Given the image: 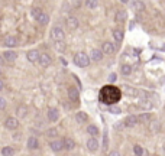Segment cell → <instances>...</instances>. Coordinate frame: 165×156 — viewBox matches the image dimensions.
Segmentation results:
<instances>
[{"mask_svg": "<svg viewBox=\"0 0 165 156\" xmlns=\"http://www.w3.org/2000/svg\"><path fill=\"white\" fill-rule=\"evenodd\" d=\"M76 120L78 123H85V122L89 120V116H87V113H84V111H78V113H76Z\"/></svg>", "mask_w": 165, "mask_h": 156, "instance_id": "cell-20", "label": "cell"}, {"mask_svg": "<svg viewBox=\"0 0 165 156\" xmlns=\"http://www.w3.org/2000/svg\"><path fill=\"white\" fill-rule=\"evenodd\" d=\"M164 150H165V143H164Z\"/></svg>", "mask_w": 165, "mask_h": 156, "instance_id": "cell-40", "label": "cell"}, {"mask_svg": "<svg viewBox=\"0 0 165 156\" xmlns=\"http://www.w3.org/2000/svg\"><path fill=\"white\" fill-rule=\"evenodd\" d=\"M48 120L49 122H57L58 118H60V111H58V109H55V107H51V109H48Z\"/></svg>", "mask_w": 165, "mask_h": 156, "instance_id": "cell-11", "label": "cell"}, {"mask_svg": "<svg viewBox=\"0 0 165 156\" xmlns=\"http://www.w3.org/2000/svg\"><path fill=\"white\" fill-rule=\"evenodd\" d=\"M132 6H133V9H136L138 12H141V10L145 9V5H143V2H141V0H135L132 3Z\"/></svg>", "mask_w": 165, "mask_h": 156, "instance_id": "cell-26", "label": "cell"}, {"mask_svg": "<svg viewBox=\"0 0 165 156\" xmlns=\"http://www.w3.org/2000/svg\"><path fill=\"white\" fill-rule=\"evenodd\" d=\"M51 38L52 41H55V42H62L64 39H65V32L62 30V28L60 26H54L51 29Z\"/></svg>", "mask_w": 165, "mask_h": 156, "instance_id": "cell-3", "label": "cell"}, {"mask_svg": "<svg viewBox=\"0 0 165 156\" xmlns=\"http://www.w3.org/2000/svg\"><path fill=\"white\" fill-rule=\"evenodd\" d=\"M5 58H3V55H0V66H3V64H5Z\"/></svg>", "mask_w": 165, "mask_h": 156, "instance_id": "cell-38", "label": "cell"}, {"mask_svg": "<svg viewBox=\"0 0 165 156\" xmlns=\"http://www.w3.org/2000/svg\"><path fill=\"white\" fill-rule=\"evenodd\" d=\"M3 45H5L6 48H14L16 45H18V39L14 38V36H6L5 41H3Z\"/></svg>", "mask_w": 165, "mask_h": 156, "instance_id": "cell-17", "label": "cell"}, {"mask_svg": "<svg viewBox=\"0 0 165 156\" xmlns=\"http://www.w3.org/2000/svg\"><path fill=\"white\" fill-rule=\"evenodd\" d=\"M90 59L94 62H99L103 59V51L101 49H91L90 52Z\"/></svg>", "mask_w": 165, "mask_h": 156, "instance_id": "cell-10", "label": "cell"}, {"mask_svg": "<svg viewBox=\"0 0 165 156\" xmlns=\"http://www.w3.org/2000/svg\"><path fill=\"white\" fill-rule=\"evenodd\" d=\"M2 155L3 156H13L14 155V149L10 146H5L2 149Z\"/></svg>", "mask_w": 165, "mask_h": 156, "instance_id": "cell-25", "label": "cell"}, {"mask_svg": "<svg viewBox=\"0 0 165 156\" xmlns=\"http://www.w3.org/2000/svg\"><path fill=\"white\" fill-rule=\"evenodd\" d=\"M113 38H114V41L122 42L123 41V30L122 29H114L113 30Z\"/></svg>", "mask_w": 165, "mask_h": 156, "instance_id": "cell-23", "label": "cell"}, {"mask_svg": "<svg viewBox=\"0 0 165 156\" xmlns=\"http://www.w3.org/2000/svg\"><path fill=\"white\" fill-rule=\"evenodd\" d=\"M87 149L90 152H96L99 149V142H97L96 137H90L89 140H87Z\"/></svg>", "mask_w": 165, "mask_h": 156, "instance_id": "cell-15", "label": "cell"}, {"mask_svg": "<svg viewBox=\"0 0 165 156\" xmlns=\"http://www.w3.org/2000/svg\"><path fill=\"white\" fill-rule=\"evenodd\" d=\"M120 71H122L123 75H129V74H132V66L130 65H122Z\"/></svg>", "mask_w": 165, "mask_h": 156, "instance_id": "cell-31", "label": "cell"}, {"mask_svg": "<svg viewBox=\"0 0 165 156\" xmlns=\"http://www.w3.org/2000/svg\"><path fill=\"white\" fill-rule=\"evenodd\" d=\"M109 156H120V153H119L118 150H112L110 153H109Z\"/></svg>", "mask_w": 165, "mask_h": 156, "instance_id": "cell-36", "label": "cell"}, {"mask_svg": "<svg viewBox=\"0 0 165 156\" xmlns=\"http://www.w3.org/2000/svg\"><path fill=\"white\" fill-rule=\"evenodd\" d=\"M139 123V118H138V116H127L126 118H125V126H127V127H133V126H136V124Z\"/></svg>", "mask_w": 165, "mask_h": 156, "instance_id": "cell-14", "label": "cell"}, {"mask_svg": "<svg viewBox=\"0 0 165 156\" xmlns=\"http://www.w3.org/2000/svg\"><path fill=\"white\" fill-rule=\"evenodd\" d=\"M64 140V149L67 150H72L74 147H76V142L71 139V137H65V139H62Z\"/></svg>", "mask_w": 165, "mask_h": 156, "instance_id": "cell-18", "label": "cell"}, {"mask_svg": "<svg viewBox=\"0 0 165 156\" xmlns=\"http://www.w3.org/2000/svg\"><path fill=\"white\" fill-rule=\"evenodd\" d=\"M101 51H103V54H113L114 52V45L112 42H104L103 46H101Z\"/></svg>", "mask_w": 165, "mask_h": 156, "instance_id": "cell-19", "label": "cell"}, {"mask_svg": "<svg viewBox=\"0 0 165 156\" xmlns=\"http://www.w3.org/2000/svg\"><path fill=\"white\" fill-rule=\"evenodd\" d=\"M139 122H143V123H146V122H149V114L148 113H143V114H141L139 116Z\"/></svg>", "mask_w": 165, "mask_h": 156, "instance_id": "cell-33", "label": "cell"}, {"mask_svg": "<svg viewBox=\"0 0 165 156\" xmlns=\"http://www.w3.org/2000/svg\"><path fill=\"white\" fill-rule=\"evenodd\" d=\"M109 80H110V82H114V81L118 80V78H116V74H110V77H109Z\"/></svg>", "mask_w": 165, "mask_h": 156, "instance_id": "cell-35", "label": "cell"}, {"mask_svg": "<svg viewBox=\"0 0 165 156\" xmlns=\"http://www.w3.org/2000/svg\"><path fill=\"white\" fill-rule=\"evenodd\" d=\"M87 133L90 136H99V129L94 124H90V126H87Z\"/></svg>", "mask_w": 165, "mask_h": 156, "instance_id": "cell-24", "label": "cell"}, {"mask_svg": "<svg viewBox=\"0 0 165 156\" xmlns=\"http://www.w3.org/2000/svg\"><path fill=\"white\" fill-rule=\"evenodd\" d=\"M85 6H87L89 9H97L99 0H87V2H85Z\"/></svg>", "mask_w": 165, "mask_h": 156, "instance_id": "cell-28", "label": "cell"}, {"mask_svg": "<svg viewBox=\"0 0 165 156\" xmlns=\"http://www.w3.org/2000/svg\"><path fill=\"white\" fill-rule=\"evenodd\" d=\"M65 25H67V28L70 29V30H76V29L78 28L80 22H78V19L74 18V16H68V18L65 19Z\"/></svg>", "mask_w": 165, "mask_h": 156, "instance_id": "cell-5", "label": "cell"}, {"mask_svg": "<svg viewBox=\"0 0 165 156\" xmlns=\"http://www.w3.org/2000/svg\"><path fill=\"white\" fill-rule=\"evenodd\" d=\"M120 95H122V93H120L119 88H116L113 85H106L100 91V101L112 106V104H116L120 100Z\"/></svg>", "mask_w": 165, "mask_h": 156, "instance_id": "cell-1", "label": "cell"}, {"mask_svg": "<svg viewBox=\"0 0 165 156\" xmlns=\"http://www.w3.org/2000/svg\"><path fill=\"white\" fill-rule=\"evenodd\" d=\"M47 136L51 137V139H52V137H57L58 136V130H57V129H48V130H47Z\"/></svg>", "mask_w": 165, "mask_h": 156, "instance_id": "cell-32", "label": "cell"}, {"mask_svg": "<svg viewBox=\"0 0 165 156\" xmlns=\"http://www.w3.org/2000/svg\"><path fill=\"white\" fill-rule=\"evenodd\" d=\"M0 75H2V70H0Z\"/></svg>", "mask_w": 165, "mask_h": 156, "instance_id": "cell-41", "label": "cell"}, {"mask_svg": "<svg viewBox=\"0 0 165 156\" xmlns=\"http://www.w3.org/2000/svg\"><path fill=\"white\" fill-rule=\"evenodd\" d=\"M2 55H3V58H5L6 62H13L14 59L18 58V54H16L14 51H12V49H7V51L3 52Z\"/></svg>", "mask_w": 165, "mask_h": 156, "instance_id": "cell-13", "label": "cell"}, {"mask_svg": "<svg viewBox=\"0 0 165 156\" xmlns=\"http://www.w3.org/2000/svg\"><path fill=\"white\" fill-rule=\"evenodd\" d=\"M68 98H70L71 101L77 103V101L80 100V91L77 90L76 87H70V88H68Z\"/></svg>", "mask_w": 165, "mask_h": 156, "instance_id": "cell-9", "label": "cell"}, {"mask_svg": "<svg viewBox=\"0 0 165 156\" xmlns=\"http://www.w3.org/2000/svg\"><path fill=\"white\" fill-rule=\"evenodd\" d=\"M133 152H135L136 156H148L146 150L142 146H139V145H135V146H133Z\"/></svg>", "mask_w": 165, "mask_h": 156, "instance_id": "cell-22", "label": "cell"}, {"mask_svg": "<svg viewBox=\"0 0 165 156\" xmlns=\"http://www.w3.org/2000/svg\"><path fill=\"white\" fill-rule=\"evenodd\" d=\"M26 146H28L29 150H35V149H39V140H38V137L31 136V137L28 139V143H26Z\"/></svg>", "mask_w": 165, "mask_h": 156, "instance_id": "cell-12", "label": "cell"}, {"mask_svg": "<svg viewBox=\"0 0 165 156\" xmlns=\"http://www.w3.org/2000/svg\"><path fill=\"white\" fill-rule=\"evenodd\" d=\"M109 111H110L112 114H120V113H122L120 107H119V106H116V104H112V106H109Z\"/></svg>", "mask_w": 165, "mask_h": 156, "instance_id": "cell-29", "label": "cell"}, {"mask_svg": "<svg viewBox=\"0 0 165 156\" xmlns=\"http://www.w3.org/2000/svg\"><path fill=\"white\" fill-rule=\"evenodd\" d=\"M5 127L7 130H16L19 127V120L16 117H7L5 120Z\"/></svg>", "mask_w": 165, "mask_h": 156, "instance_id": "cell-4", "label": "cell"}, {"mask_svg": "<svg viewBox=\"0 0 165 156\" xmlns=\"http://www.w3.org/2000/svg\"><path fill=\"white\" fill-rule=\"evenodd\" d=\"M42 13H43V12L41 10V7H33L32 12H31V14H32V18H33V19H36V20H38V18H39V16H41Z\"/></svg>", "mask_w": 165, "mask_h": 156, "instance_id": "cell-27", "label": "cell"}, {"mask_svg": "<svg viewBox=\"0 0 165 156\" xmlns=\"http://www.w3.org/2000/svg\"><path fill=\"white\" fill-rule=\"evenodd\" d=\"M6 106H7V101H6V98L0 97V110H5Z\"/></svg>", "mask_w": 165, "mask_h": 156, "instance_id": "cell-34", "label": "cell"}, {"mask_svg": "<svg viewBox=\"0 0 165 156\" xmlns=\"http://www.w3.org/2000/svg\"><path fill=\"white\" fill-rule=\"evenodd\" d=\"M74 64L80 68H85L90 64V55H87L85 52H78L74 57Z\"/></svg>", "mask_w": 165, "mask_h": 156, "instance_id": "cell-2", "label": "cell"}, {"mask_svg": "<svg viewBox=\"0 0 165 156\" xmlns=\"http://www.w3.org/2000/svg\"><path fill=\"white\" fill-rule=\"evenodd\" d=\"M28 106L26 104H19L18 107H16V114H18V117H26L28 116Z\"/></svg>", "mask_w": 165, "mask_h": 156, "instance_id": "cell-16", "label": "cell"}, {"mask_svg": "<svg viewBox=\"0 0 165 156\" xmlns=\"http://www.w3.org/2000/svg\"><path fill=\"white\" fill-rule=\"evenodd\" d=\"M39 65L43 66V68H47L52 64V58L49 54H41V57H39Z\"/></svg>", "mask_w": 165, "mask_h": 156, "instance_id": "cell-7", "label": "cell"}, {"mask_svg": "<svg viewBox=\"0 0 165 156\" xmlns=\"http://www.w3.org/2000/svg\"><path fill=\"white\" fill-rule=\"evenodd\" d=\"M120 2H122V3H127V2H129V0H120Z\"/></svg>", "mask_w": 165, "mask_h": 156, "instance_id": "cell-39", "label": "cell"}, {"mask_svg": "<svg viewBox=\"0 0 165 156\" xmlns=\"http://www.w3.org/2000/svg\"><path fill=\"white\" fill-rule=\"evenodd\" d=\"M49 146L54 152H61L64 150V140L62 139H55V140H51L49 142Z\"/></svg>", "mask_w": 165, "mask_h": 156, "instance_id": "cell-6", "label": "cell"}, {"mask_svg": "<svg viewBox=\"0 0 165 156\" xmlns=\"http://www.w3.org/2000/svg\"><path fill=\"white\" fill-rule=\"evenodd\" d=\"M38 22H39V25H47L48 22H49V16H48L47 13H42L38 18Z\"/></svg>", "mask_w": 165, "mask_h": 156, "instance_id": "cell-30", "label": "cell"}, {"mask_svg": "<svg viewBox=\"0 0 165 156\" xmlns=\"http://www.w3.org/2000/svg\"><path fill=\"white\" fill-rule=\"evenodd\" d=\"M126 19H127V13L125 10H119L118 13H116V16H114V20H116V22H125Z\"/></svg>", "mask_w": 165, "mask_h": 156, "instance_id": "cell-21", "label": "cell"}, {"mask_svg": "<svg viewBox=\"0 0 165 156\" xmlns=\"http://www.w3.org/2000/svg\"><path fill=\"white\" fill-rule=\"evenodd\" d=\"M39 57H41V54H39V51H36V49H31V51H28V54H26L28 61L32 62V64L38 62L39 61Z\"/></svg>", "mask_w": 165, "mask_h": 156, "instance_id": "cell-8", "label": "cell"}, {"mask_svg": "<svg viewBox=\"0 0 165 156\" xmlns=\"http://www.w3.org/2000/svg\"><path fill=\"white\" fill-rule=\"evenodd\" d=\"M5 90V82H3V80L0 78V91H3Z\"/></svg>", "mask_w": 165, "mask_h": 156, "instance_id": "cell-37", "label": "cell"}]
</instances>
